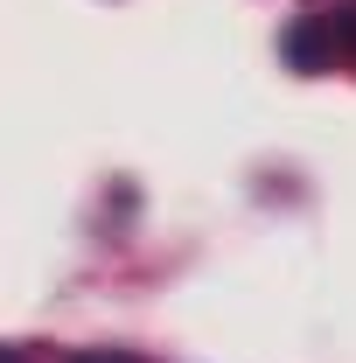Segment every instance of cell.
Masks as SVG:
<instances>
[{
	"label": "cell",
	"instance_id": "1",
	"mask_svg": "<svg viewBox=\"0 0 356 363\" xmlns=\"http://www.w3.org/2000/svg\"><path fill=\"white\" fill-rule=\"evenodd\" d=\"M294 63H301V70H314V56H321V28H294Z\"/></svg>",
	"mask_w": 356,
	"mask_h": 363
},
{
	"label": "cell",
	"instance_id": "2",
	"mask_svg": "<svg viewBox=\"0 0 356 363\" xmlns=\"http://www.w3.org/2000/svg\"><path fill=\"white\" fill-rule=\"evenodd\" d=\"M77 363H112V357H77Z\"/></svg>",
	"mask_w": 356,
	"mask_h": 363
}]
</instances>
